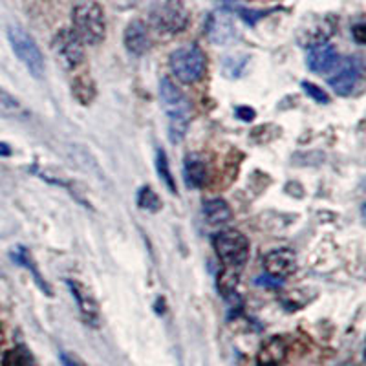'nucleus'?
<instances>
[{
	"label": "nucleus",
	"mask_w": 366,
	"mask_h": 366,
	"mask_svg": "<svg viewBox=\"0 0 366 366\" xmlns=\"http://www.w3.org/2000/svg\"><path fill=\"white\" fill-rule=\"evenodd\" d=\"M73 34L78 35L82 44H96L105 39L106 19L105 11L96 0H79L72 10Z\"/></svg>",
	"instance_id": "nucleus-1"
},
{
	"label": "nucleus",
	"mask_w": 366,
	"mask_h": 366,
	"mask_svg": "<svg viewBox=\"0 0 366 366\" xmlns=\"http://www.w3.org/2000/svg\"><path fill=\"white\" fill-rule=\"evenodd\" d=\"M169 66L178 81L185 85H194V82L202 81L205 75L207 57L198 44H185L170 53Z\"/></svg>",
	"instance_id": "nucleus-2"
},
{
	"label": "nucleus",
	"mask_w": 366,
	"mask_h": 366,
	"mask_svg": "<svg viewBox=\"0 0 366 366\" xmlns=\"http://www.w3.org/2000/svg\"><path fill=\"white\" fill-rule=\"evenodd\" d=\"M149 19L159 34L174 35L187 28L191 15L182 0H156L150 8Z\"/></svg>",
	"instance_id": "nucleus-3"
},
{
	"label": "nucleus",
	"mask_w": 366,
	"mask_h": 366,
	"mask_svg": "<svg viewBox=\"0 0 366 366\" xmlns=\"http://www.w3.org/2000/svg\"><path fill=\"white\" fill-rule=\"evenodd\" d=\"M8 39H10L11 50L19 57V61L24 64V68L28 70L35 79H41L44 75V57L41 53L39 44L35 43V39L31 35L22 29L20 26H10L8 28Z\"/></svg>",
	"instance_id": "nucleus-4"
},
{
	"label": "nucleus",
	"mask_w": 366,
	"mask_h": 366,
	"mask_svg": "<svg viewBox=\"0 0 366 366\" xmlns=\"http://www.w3.org/2000/svg\"><path fill=\"white\" fill-rule=\"evenodd\" d=\"M212 246H214L218 258L224 262L226 268H231V270L242 268L249 258V240L244 233L236 231V229L218 233Z\"/></svg>",
	"instance_id": "nucleus-5"
},
{
	"label": "nucleus",
	"mask_w": 366,
	"mask_h": 366,
	"mask_svg": "<svg viewBox=\"0 0 366 366\" xmlns=\"http://www.w3.org/2000/svg\"><path fill=\"white\" fill-rule=\"evenodd\" d=\"M53 52L66 70L81 66L85 61V44L73 34V29H59L52 41Z\"/></svg>",
	"instance_id": "nucleus-6"
},
{
	"label": "nucleus",
	"mask_w": 366,
	"mask_h": 366,
	"mask_svg": "<svg viewBox=\"0 0 366 366\" xmlns=\"http://www.w3.org/2000/svg\"><path fill=\"white\" fill-rule=\"evenodd\" d=\"M159 99H161L163 110L169 119L191 117V101L169 78H163L159 81Z\"/></svg>",
	"instance_id": "nucleus-7"
},
{
	"label": "nucleus",
	"mask_w": 366,
	"mask_h": 366,
	"mask_svg": "<svg viewBox=\"0 0 366 366\" xmlns=\"http://www.w3.org/2000/svg\"><path fill=\"white\" fill-rule=\"evenodd\" d=\"M66 288L73 300L78 302L79 314H81L82 321L92 328H97L101 323V312H99V304H97L96 297L92 295L90 289L87 286L79 282V280H66Z\"/></svg>",
	"instance_id": "nucleus-8"
},
{
	"label": "nucleus",
	"mask_w": 366,
	"mask_h": 366,
	"mask_svg": "<svg viewBox=\"0 0 366 366\" xmlns=\"http://www.w3.org/2000/svg\"><path fill=\"white\" fill-rule=\"evenodd\" d=\"M203 31L207 35V39L212 44H218V46L233 43L238 37V28H236L235 19L227 11H214V13L209 15L205 26H203Z\"/></svg>",
	"instance_id": "nucleus-9"
},
{
	"label": "nucleus",
	"mask_w": 366,
	"mask_h": 366,
	"mask_svg": "<svg viewBox=\"0 0 366 366\" xmlns=\"http://www.w3.org/2000/svg\"><path fill=\"white\" fill-rule=\"evenodd\" d=\"M359 79H361V64L357 59L348 57L342 63H337L335 73L328 79V82L339 96H350L356 90Z\"/></svg>",
	"instance_id": "nucleus-10"
},
{
	"label": "nucleus",
	"mask_w": 366,
	"mask_h": 366,
	"mask_svg": "<svg viewBox=\"0 0 366 366\" xmlns=\"http://www.w3.org/2000/svg\"><path fill=\"white\" fill-rule=\"evenodd\" d=\"M262 265H264L265 273L273 277V279H286V277L293 274V271L297 270V256L288 247H280V249L270 251L262 258Z\"/></svg>",
	"instance_id": "nucleus-11"
},
{
	"label": "nucleus",
	"mask_w": 366,
	"mask_h": 366,
	"mask_svg": "<svg viewBox=\"0 0 366 366\" xmlns=\"http://www.w3.org/2000/svg\"><path fill=\"white\" fill-rule=\"evenodd\" d=\"M333 29H335V22L332 19H315L302 29L299 41L302 46L312 50L315 46L326 44L332 37Z\"/></svg>",
	"instance_id": "nucleus-12"
},
{
	"label": "nucleus",
	"mask_w": 366,
	"mask_h": 366,
	"mask_svg": "<svg viewBox=\"0 0 366 366\" xmlns=\"http://www.w3.org/2000/svg\"><path fill=\"white\" fill-rule=\"evenodd\" d=\"M123 41H125V48L129 50V53L141 57L150 50L149 28L143 20H132L131 24L126 26Z\"/></svg>",
	"instance_id": "nucleus-13"
},
{
	"label": "nucleus",
	"mask_w": 366,
	"mask_h": 366,
	"mask_svg": "<svg viewBox=\"0 0 366 366\" xmlns=\"http://www.w3.org/2000/svg\"><path fill=\"white\" fill-rule=\"evenodd\" d=\"M288 357V342L282 337H271L264 342L256 353L258 366H280Z\"/></svg>",
	"instance_id": "nucleus-14"
},
{
	"label": "nucleus",
	"mask_w": 366,
	"mask_h": 366,
	"mask_svg": "<svg viewBox=\"0 0 366 366\" xmlns=\"http://www.w3.org/2000/svg\"><path fill=\"white\" fill-rule=\"evenodd\" d=\"M339 55L332 44H321L309 50L308 53V68L315 73H328L337 66Z\"/></svg>",
	"instance_id": "nucleus-15"
},
{
	"label": "nucleus",
	"mask_w": 366,
	"mask_h": 366,
	"mask_svg": "<svg viewBox=\"0 0 366 366\" xmlns=\"http://www.w3.org/2000/svg\"><path fill=\"white\" fill-rule=\"evenodd\" d=\"M233 211L229 207V203L222 198H214V200H207L203 203V218L209 226L217 227V226H224L231 220Z\"/></svg>",
	"instance_id": "nucleus-16"
},
{
	"label": "nucleus",
	"mask_w": 366,
	"mask_h": 366,
	"mask_svg": "<svg viewBox=\"0 0 366 366\" xmlns=\"http://www.w3.org/2000/svg\"><path fill=\"white\" fill-rule=\"evenodd\" d=\"M183 178L185 185L189 189H200L207 180V165L203 159L198 156H191L185 159V167H183Z\"/></svg>",
	"instance_id": "nucleus-17"
},
{
	"label": "nucleus",
	"mask_w": 366,
	"mask_h": 366,
	"mask_svg": "<svg viewBox=\"0 0 366 366\" xmlns=\"http://www.w3.org/2000/svg\"><path fill=\"white\" fill-rule=\"evenodd\" d=\"M11 258H13V261L17 262V264L24 265L26 270H28L29 273L34 274L35 284L39 286L41 291L48 295V297H52V295H53L52 288H50L48 282H46V280L43 279V274H41L39 270H37V264H35L34 256H31V253H29V251L26 249V247H17V249H15L13 253H11Z\"/></svg>",
	"instance_id": "nucleus-18"
},
{
	"label": "nucleus",
	"mask_w": 366,
	"mask_h": 366,
	"mask_svg": "<svg viewBox=\"0 0 366 366\" xmlns=\"http://www.w3.org/2000/svg\"><path fill=\"white\" fill-rule=\"evenodd\" d=\"M0 116L8 119H22L28 116V112L17 97L11 96L4 88H0Z\"/></svg>",
	"instance_id": "nucleus-19"
},
{
	"label": "nucleus",
	"mask_w": 366,
	"mask_h": 366,
	"mask_svg": "<svg viewBox=\"0 0 366 366\" xmlns=\"http://www.w3.org/2000/svg\"><path fill=\"white\" fill-rule=\"evenodd\" d=\"M72 94L81 105L88 106L96 99V85L88 75H79L72 82Z\"/></svg>",
	"instance_id": "nucleus-20"
},
{
	"label": "nucleus",
	"mask_w": 366,
	"mask_h": 366,
	"mask_svg": "<svg viewBox=\"0 0 366 366\" xmlns=\"http://www.w3.org/2000/svg\"><path fill=\"white\" fill-rule=\"evenodd\" d=\"M156 170H158V176L161 178V182L165 183V187L169 189V193L178 194V187H176V180L173 176V170H170L169 158L165 154V150L159 149L158 154H156Z\"/></svg>",
	"instance_id": "nucleus-21"
},
{
	"label": "nucleus",
	"mask_w": 366,
	"mask_h": 366,
	"mask_svg": "<svg viewBox=\"0 0 366 366\" xmlns=\"http://www.w3.org/2000/svg\"><path fill=\"white\" fill-rule=\"evenodd\" d=\"M161 205H163L161 198L158 196L154 189L149 187V185L140 189V193H138V207L149 212H158Z\"/></svg>",
	"instance_id": "nucleus-22"
},
{
	"label": "nucleus",
	"mask_w": 366,
	"mask_h": 366,
	"mask_svg": "<svg viewBox=\"0 0 366 366\" xmlns=\"http://www.w3.org/2000/svg\"><path fill=\"white\" fill-rule=\"evenodd\" d=\"M2 366H34V359L26 352V348L19 346L4 353Z\"/></svg>",
	"instance_id": "nucleus-23"
},
{
	"label": "nucleus",
	"mask_w": 366,
	"mask_h": 366,
	"mask_svg": "<svg viewBox=\"0 0 366 366\" xmlns=\"http://www.w3.org/2000/svg\"><path fill=\"white\" fill-rule=\"evenodd\" d=\"M236 282H238V273L235 270H231V268H226L222 271V274L218 277V289L222 291V295L229 297L235 291Z\"/></svg>",
	"instance_id": "nucleus-24"
},
{
	"label": "nucleus",
	"mask_w": 366,
	"mask_h": 366,
	"mask_svg": "<svg viewBox=\"0 0 366 366\" xmlns=\"http://www.w3.org/2000/svg\"><path fill=\"white\" fill-rule=\"evenodd\" d=\"M302 90L308 94L312 99H314L315 103H319V105H328L330 103V97H328L326 92L323 90V88H319L317 85H314V82H302Z\"/></svg>",
	"instance_id": "nucleus-25"
},
{
	"label": "nucleus",
	"mask_w": 366,
	"mask_h": 366,
	"mask_svg": "<svg viewBox=\"0 0 366 366\" xmlns=\"http://www.w3.org/2000/svg\"><path fill=\"white\" fill-rule=\"evenodd\" d=\"M235 116L240 121H244V123H249V121H253L256 117V112L251 106L240 105L235 108Z\"/></svg>",
	"instance_id": "nucleus-26"
},
{
	"label": "nucleus",
	"mask_w": 366,
	"mask_h": 366,
	"mask_svg": "<svg viewBox=\"0 0 366 366\" xmlns=\"http://www.w3.org/2000/svg\"><path fill=\"white\" fill-rule=\"evenodd\" d=\"M61 363H63V366H87L78 356H73V353H66V352L61 353Z\"/></svg>",
	"instance_id": "nucleus-27"
},
{
	"label": "nucleus",
	"mask_w": 366,
	"mask_h": 366,
	"mask_svg": "<svg viewBox=\"0 0 366 366\" xmlns=\"http://www.w3.org/2000/svg\"><path fill=\"white\" fill-rule=\"evenodd\" d=\"M352 35H353V39H356L357 44H365L366 43V28H365V24L353 26Z\"/></svg>",
	"instance_id": "nucleus-28"
},
{
	"label": "nucleus",
	"mask_w": 366,
	"mask_h": 366,
	"mask_svg": "<svg viewBox=\"0 0 366 366\" xmlns=\"http://www.w3.org/2000/svg\"><path fill=\"white\" fill-rule=\"evenodd\" d=\"M11 156V147L8 143H0V158H8Z\"/></svg>",
	"instance_id": "nucleus-29"
},
{
	"label": "nucleus",
	"mask_w": 366,
	"mask_h": 366,
	"mask_svg": "<svg viewBox=\"0 0 366 366\" xmlns=\"http://www.w3.org/2000/svg\"><path fill=\"white\" fill-rule=\"evenodd\" d=\"M2 342H4V333H2V328H0V346H2Z\"/></svg>",
	"instance_id": "nucleus-30"
},
{
	"label": "nucleus",
	"mask_w": 366,
	"mask_h": 366,
	"mask_svg": "<svg viewBox=\"0 0 366 366\" xmlns=\"http://www.w3.org/2000/svg\"><path fill=\"white\" fill-rule=\"evenodd\" d=\"M222 2H236V0H222Z\"/></svg>",
	"instance_id": "nucleus-31"
}]
</instances>
